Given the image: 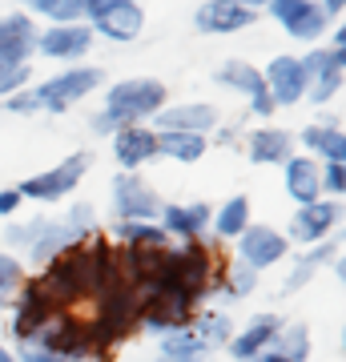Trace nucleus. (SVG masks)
Here are the masks:
<instances>
[{
  "label": "nucleus",
  "instance_id": "obj_1",
  "mask_svg": "<svg viewBox=\"0 0 346 362\" xmlns=\"http://www.w3.org/2000/svg\"><path fill=\"white\" fill-rule=\"evenodd\" d=\"M169 105V85L157 77H125L113 81L105 89V105L101 113H93L89 129L97 137H113L125 125H149L154 113H161Z\"/></svg>",
  "mask_w": 346,
  "mask_h": 362
},
{
  "label": "nucleus",
  "instance_id": "obj_2",
  "mask_svg": "<svg viewBox=\"0 0 346 362\" xmlns=\"http://www.w3.org/2000/svg\"><path fill=\"white\" fill-rule=\"evenodd\" d=\"M105 85V69L97 65H73L64 69V73H57V77H45L37 81V85H28V89H21L16 97H8V101H0V109L4 113H64V109H73V105H81L89 93H97Z\"/></svg>",
  "mask_w": 346,
  "mask_h": 362
},
{
  "label": "nucleus",
  "instance_id": "obj_3",
  "mask_svg": "<svg viewBox=\"0 0 346 362\" xmlns=\"http://www.w3.org/2000/svg\"><path fill=\"white\" fill-rule=\"evenodd\" d=\"M45 290L52 294L57 306L64 310H77L85 302H93V290H89V258H85V242L73 250H64L61 258H52L45 270L37 274Z\"/></svg>",
  "mask_w": 346,
  "mask_h": 362
},
{
  "label": "nucleus",
  "instance_id": "obj_4",
  "mask_svg": "<svg viewBox=\"0 0 346 362\" xmlns=\"http://www.w3.org/2000/svg\"><path fill=\"white\" fill-rule=\"evenodd\" d=\"M89 169H93V153H89V149H77V153L64 157L61 165L40 169V173L25 177L16 189H21V197H25V202L57 206V202H64V197H69V194L81 185V181H85V173H89Z\"/></svg>",
  "mask_w": 346,
  "mask_h": 362
},
{
  "label": "nucleus",
  "instance_id": "obj_5",
  "mask_svg": "<svg viewBox=\"0 0 346 362\" xmlns=\"http://www.w3.org/2000/svg\"><path fill=\"white\" fill-rule=\"evenodd\" d=\"M137 310H142V302H137V294H133V286L121 278V282H113L109 290H101V294L93 298L89 318L101 322V330L113 338L117 346H125L129 338L137 334Z\"/></svg>",
  "mask_w": 346,
  "mask_h": 362
},
{
  "label": "nucleus",
  "instance_id": "obj_6",
  "mask_svg": "<svg viewBox=\"0 0 346 362\" xmlns=\"http://www.w3.org/2000/svg\"><path fill=\"white\" fill-rule=\"evenodd\" d=\"M109 206H113L117 221H157L161 214V197L142 173H117L113 185H109Z\"/></svg>",
  "mask_w": 346,
  "mask_h": 362
},
{
  "label": "nucleus",
  "instance_id": "obj_7",
  "mask_svg": "<svg viewBox=\"0 0 346 362\" xmlns=\"http://www.w3.org/2000/svg\"><path fill=\"white\" fill-rule=\"evenodd\" d=\"M286 254H290L286 233L274 230V226H262V221H250V226L233 238V262L250 266L254 274H262V270H270V266L286 262Z\"/></svg>",
  "mask_w": 346,
  "mask_h": 362
},
{
  "label": "nucleus",
  "instance_id": "obj_8",
  "mask_svg": "<svg viewBox=\"0 0 346 362\" xmlns=\"http://www.w3.org/2000/svg\"><path fill=\"white\" fill-rule=\"evenodd\" d=\"M52 310H64V306L52 302V294L45 290V282H40L37 274L25 278V282L16 286V294H13V318H8V338H13V346L16 342H28L33 330H37Z\"/></svg>",
  "mask_w": 346,
  "mask_h": 362
},
{
  "label": "nucleus",
  "instance_id": "obj_9",
  "mask_svg": "<svg viewBox=\"0 0 346 362\" xmlns=\"http://www.w3.org/2000/svg\"><path fill=\"white\" fill-rule=\"evenodd\" d=\"M214 81H218L221 89L242 93L246 101H250V117H262V121H270V117L278 113V109H274V101H270L266 81H262V69L250 65V61H238V57L221 61V65L214 69Z\"/></svg>",
  "mask_w": 346,
  "mask_h": 362
},
{
  "label": "nucleus",
  "instance_id": "obj_10",
  "mask_svg": "<svg viewBox=\"0 0 346 362\" xmlns=\"http://www.w3.org/2000/svg\"><path fill=\"white\" fill-rule=\"evenodd\" d=\"M266 13L274 16V25L282 28L290 40H302V45H314L330 33V21L322 13L318 4L310 0H270Z\"/></svg>",
  "mask_w": 346,
  "mask_h": 362
},
{
  "label": "nucleus",
  "instance_id": "obj_11",
  "mask_svg": "<svg viewBox=\"0 0 346 362\" xmlns=\"http://www.w3.org/2000/svg\"><path fill=\"white\" fill-rule=\"evenodd\" d=\"M338 221H342V206L330 202V197H318L310 206H294L286 242H294V246H318V242H326L338 230Z\"/></svg>",
  "mask_w": 346,
  "mask_h": 362
},
{
  "label": "nucleus",
  "instance_id": "obj_12",
  "mask_svg": "<svg viewBox=\"0 0 346 362\" xmlns=\"http://www.w3.org/2000/svg\"><path fill=\"white\" fill-rule=\"evenodd\" d=\"M262 81H266L274 109H294L298 101H306V69H302V57H294V52H278L266 65Z\"/></svg>",
  "mask_w": 346,
  "mask_h": 362
},
{
  "label": "nucleus",
  "instance_id": "obj_13",
  "mask_svg": "<svg viewBox=\"0 0 346 362\" xmlns=\"http://www.w3.org/2000/svg\"><path fill=\"white\" fill-rule=\"evenodd\" d=\"M149 125L157 133H202V137H209L221 125V113H218V105H209V101H181V105H166L161 113H154Z\"/></svg>",
  "mask_w": 346,
  "mask_h": 362
},
{
  "label": "nucleus",
  "instance_id": "obj_14",
  "mask_svg": "<svg viewBox=\"0 0 346 362\" xmlns=\"http://www.w3.org/2000/svg\"><path fill=\"white\" fill-rule=\"evenodd\" d=\"M93 28L85 21L77 25H49V28H37V52L49 57V61H85L93 49Z\"/></svg>",
  "mask_w": 346,
  "mask_h": 362
},
{
  "label": "nucleus",
  "instance_id": "obj_15",
  "mask_svg": "<svg viewBox=\"0 0 346 362\" xmlns=\"http://www.w3.org/2000/svg\"><path fill=\"white\" fill-rule=\"evenodd\" d=\"M197 306L185 302L181 294H161L142 302L137 310V330H149V334H173V330H190Z\"/></svg>",
  "mask_w": 346,
  "mask_h": 362
},
{
  "label": "nucleus",
  "instance_id": "obj_16",
  "mask_svg": "<svg viewBox=\"0 0 346 362\" xmlns=\"http://www.w3.org/2000/svg\"><path fill=\"white\" fill-rule=\"evenodd\" d=\"M157 129L154 125H125L113 133V161L121 173H142V165L157 161Z\"/></svg>",
  "mask_w": 346,
  "mask_h": 362
},
{
  "label": "nucleus",
  "instance_id": "obj_17",
  "mask_svg": "<svg viewBox=\"0 0 346 362\" xmlns=\"http://www.w3.org/2000/svg\"><path fill=\"white\" fill-rule=\"evenodd\" d=\"M258 21V13L233 4V0H202L197 13H193V28L205 33V37H233Z\"/></svg>",
  "mask_w": 346,
  "mask_h": 362
},
{
  "label": "nucleus",
  "instance_id": "obj_18",
  "mask_svg": "<svg viewBox=\"0 0 346 362\" xmlns=\"http://www.w3.org/2000/svg\"><path fill=\"white\" fill-rule=\"evenodd\" d=\"M37 57V21L28 13L0 16V65H25Z\"/></svg>",
  "mask_w": 346,
  "mask_h": 362
},
{
  "label": "nucleus",
  "instance_id": "obj_19",
  "mask_svg": "<svg viewBox=\"0 0 346 362\" xmlns=\"http://www.w3.org/2000/svg\"><path fill=\"white\" fill-rule=\"evenodd\" d=\"M209 218H214V206H205V202H190V206L166 202L161 214H157V226L178 242H197V238L209 233Z\"/></svg>",
  "mask_w": 346,
  "mask_h": 362
},
{
  "label": "nucleus",
  "instance_id": "obj_20",
  "mask_svg": "<svg viewBox=\"0 0 346 362\" xmlns=\"http://www.w3.org/2000/svg\"><path fill=\"white\" fill-rule=\"evenodd\" d=\"M278 330H282V314H254V318L246 322V330H238V334H233L230 342H226V354H230L233 362H250V358H258L262 350L274 346Z\"/></svg>",
  "mask_w": 346,
  "mask_h": 362
},
{
  "label": "nucleus",
  "instance_id": "obj_21",
  "mask_svg": "<svg viewBox=\"0 0 346 362\" xmlns=\"http://www.w3.org/2000/svg\"><path fill=\"white\" fill-rule=\"evenodd\" d=\"M85 238H81L77 230H69L61 218H45V226H40V233H37V242L25 250V266H33V270H45L52 258H61L64 250H73V246H81Z\"/></svg>",
  "mask_w": 346,
  "mask_h": 362
},
{
  "label": "nucleus",
  "instance_id": "obj_22",
  "mask_svg": "<svg viewBox=\"0 0 346 362\" xmlns=\"http://www.w3.org/2000/svg\"><path fill=\"white\" fill-rule=\"evenodd\" d=\"M93 37H105L113 40V45H129V40H137L145 33V8L142 0H129V4H117L109 13H101L97 21H89Z\"/></svg>",
  "mask_w": 346,
  "mask_h": 362
},
{
  "label": "nucleus",
  "instance_id": "obj_23",
  "mask_svg": "<svg viewBox=\"0 0 346 362\" xmlns=\"http://www.w3.org/2000/svg\"><path fill=\"white\" fill-rule=\"evenodd\" d=\"M298 145H294V133L290 129H278V125H258V129L246 133V157L254 165H282L286 157H294Z\"/></svg>",
  "mask_w": 346,
  "mask_h": 362
},
{
  "label": "nucleus",
  "instance_id": "obj_24",
  "mask_svg": "<svg viewBox=\"0 0 346 362\" xmlns=\"http://www.w3.org/2000/svg\"><path fill=\"white\" fill-rule=\"evenodd\" d=\"M282 181L294 206H310L322 197V165L306 153H294L282 161Z\"/></svg>",
  "mask_w": 346,
  "mask_h": 362
},
{
  "label": "nucleus",
  "instance_id": "obj_25",
  "mask_svg": "<svg viewBox=\"0 0 346 362\" xmlns=\"http://www.w3.org/2000/svg\"><path fill=\"white\" fill-rule=\"evenodd\" d=\"M294 145H302L306 157H314L318 165H326V161H342L346 165V133L338 121H314V125H306L294 137Z\"/></svg>",
  "mask_w": 346,
  "mask_h": 362
},
{
  "label": "nucleus",
  "instance_id": "obj_26",
  "mask_svg": "<svg viewBox=\"0 0 346 362\" xmlns=\"http://www.w3.org/2000/svg\"><path fill=\"white\" fill-rule=\"evenodd\" d=\"M334 254H338V246H334L330 238H326V242H318V246L302 250V254H298V262H294V270L286 274V282H282V298H294L298 290H306L310 278H314V274H318L322 266L334 258Z\"/></svg>",
  "mask_w": 346,
  "mask_h": 362
},
{
  "label": "nucleus",
  "instance_id": "obj_27",
  "mask_svg": "<svg viewBox=\"0 0 346 362\" xmlns=\"http://www.w3.org/2000/svg\"><path fill=\"white\" fill-rule=\"evenodd\" d=\"M250 221H254V214H250V197L233 194L230 202H221V206L214 209V218H209V233H214V242H233Z\"/></svg>",
  "mask_w": 346,
  "mask_h": 362
},
{
  "label": "nucleus",
  "instance_id": "obj_28",
  "mask_svg": "<svg viewBox=\"0 0 346 362\" xmlns=\"http://www.w3.org/2000/svg\"><path fill=\"white\" fill-rule=\"evenodd\" d=\"M209 350L193 330H173V334H161V346H157L154 362H209Z\"/></svg>",
  "mask_w": 346,
  "mask_h": 362
},
{
  "label": "nucleus",
  "instance_id": "obj_29",
  "mask_svg": "<svg viewBox=\"0 0 346 362\" xmlns=\"http://www.w3.org/2000/svg\"><path fill=\"white\" fill-rule=\"evenodd\" d=\"M205 149H209V137H202V133H157V153L181 161V165L202 161Z\"/></svg>",
  "mask_w": 346,
  "mask_h": 362
},
{
  "label": "nucleus",
  "instance_id": "obj_30",
  "mask_svg": "<svg viewBox=\"0 0 346 362\" xmlns=\"http://www.w3.org/2000/svg\"><path fill=\"white\" fill-rule=\"evenodd\" d=\"M113 246H145V250H166L169 233L157 226V221H117L113 230Z\"/></svg>",
  "mask_w": 346,
  "mask_h": 362
},
{
  "label": "nucleus",
  "instance_id": "obj_31",
  "mask_svg": "<svg viewBox=\"0 0 346 362\" xmlns=\"http://www.w3.org/2000/svg\"><path fill=\"white\" fill-rule=\"evenodd\" d=\"M21 13H28L33 21H49V25H77V21H85L81 0H21Z\"/></svg>",
  "mask_w": 346,
  "mask_h": 362
},
{
  "label": "nucleus",
  "instance_id": "obj_32",
  "mask_svg": "<svg viewBox=\"0 0 346 362\" xmlns=\"http://www.w3.org/2000/svg\"><path fill=\"white\" fill-rule=\"evenodd\" d=\"M258 278L262 274H254L250 266H242V262H226L218 274V286H214V294L230 298V302H242V298H250L258 290Z\"/></svg>",
  "mask_w": 346,
  "mask_h": 362
},
{
  "label": "nucleus",
  "instance_id": "obj_33",
  "mask_svg": "<svg viewBox=\"0 0 346 362\" xmlns=\"http://www.w3.org/2000/svg\"><path fill=\"white\" fill-rule=\"evenodd\" d=\"M190 330L202 338L205 346H226V342L233 338V322L221 310H197L193 322H190Z\"/></svg>",
  "mask_w": 346,
  "mask_h": 362
},
{
  "label": "nucleus",
  "instance_id": "obj_34",
  "mask_svg": "<svg viewBox=\"0 0 346 362\" xmlns=\"http://www.w3.org/2000/svg\"><path fill=\"white\" fill-rule=\"evenodd\" d=\"M310 326L306 322H282V330H278V338H274V350L278 354H286L290 362H310Z\"/></svg>",
  "mask_w": 346,
  "mask_h": 362
},
{
  "label": "nucleus",
  "instance_id": "obj_35",
  "mask_svg": "<svg viewBox=\"0 0 346 362\" xmlns=\"http://www.w3.org/2000/svg\"><path fill=\"white\" fill-rule=\"evenodd\" d=\"M40 226H45V218H33V221H8L4 226V246H8V254H25L33 242H37Z\"/></svg>",
  "mask_w": 346,
  "mask_h": 362
},
{
  "label": "nucleus",
  "instance_id": "obj_36",
  "mask_svg": "<svg viewBox=\"0 0 346 362\" xmlns=\"http://www.w3.org/2000/svg\"><path fill=\"white\" fill-rule=\"evenodd\" d=\"M28 85H33V61H25V65H0V101L16 97Z\"/></svg>",
  "mask_w": 346,
  "mask_h": 362
},
{
  "label": "nucleus",
  "instance_id": "obj_37",
  "mask_svg": "<svg viewBox=\"0 0 346 362\" xmlns=\"http://www.w3.org/2000/svg\"><path fill=\"white\" fill-rule=\"evenodd\" d=\"M25 262L16 258V254H8V250H0V298L8 302V298L16 294V286L25 282Z\"/></svg>",
  "mask_w": 346,
  "mask_h": 362
},
{
  "label": "nucleus",
  "instance_id": "obj_38",
  "mask_svg": "<svg viewBox=\"0 0 346 362\" xmlns=\"http://www.w3.org/2000/svg\"><path fill=\"white\" fill-rule=\"evenodd\" d=\"M61 221L69 226V230H77L81 238H89V233L101 230V226H97V206H93V202H73Z\"/></svg>",
  "mask_w": 346,
  "mask_h": 362
},
{
  "label": "nucleus",
  "instance_id": "obj_39",
  "mask_svg": "<svg viewBox=\"0 0 346 362\" xmlns=\"http://www.w3.org/2000/svg\"><path fill=\"white\" fill-rule=\"evenodd\" d=\"M342 194H346V165L342 161H326L322 165V197L338 202Z\"/></svg>",
  "mask_w": 346,
  "mask_h": 362
},
{
  "label": "nucleus",
  "instance_id": "obj_40",
  "mask_svg": "<svg viewBox=\"0 0 346 362\" xmlns=\"http://www.w3.org/2000/svg\"><path fill=\"white\" fill-rule=\"evenodd\" d=\"M13 354H16V362H64L61 354H52V350H40V346H33V342H16Z\"/></svg>",
  "mask_w": 346,
  "mask_h": 362
},
{
  "label": "nucleus",
  "instance_id": "obj_41",
  "mask_svg": "<svg viewBox=\"0 0 346 362\" xmlns=\"http://www.w3.org/2000/svg\"><path fill=\"white\" fill-rule=\"evenodd\" d=\"M117 4H129V0H81V13H85V25H89V21H97L101 13H109V8H117Z\"/></svg>",
  "mask_w": 346,
  "mask_h": 362
},
{
  "label": "nucleus",
  "instance_id": "obj_42",
  "mask_svg": "<svg viewBox=\"0 0 346 362\" xmlns=\"http://www.w3.org/2000/svg\"><path fill=\"white\" fill-rule=\"evenodd\" d=\"M21 206H25V197H21V189H16V185L0 189V218H13Z\"/></svg>",
  "mask_w": 346,
  "mask_h": 362
},
{
  "label": "nucleus",
  "instance_id": "obj_43",
  "mask_svg": "<svg viewBox=\"0 0 346 362\" xmlns=\"http://www.w3.org/2000/svg\"><path fill=\"white\" fill-rule=\"evenodd\" d=\"M238 133H242V125H218L209 137H214L218 145H233V141H238Z\"/></svg>",
  "mask_w": 346,
  "mask_h": 362
},
{
  "label": "nucleus",
  "instance_id": "obj_44",
  "mask_svg": "<svg viewBox=\"0 0 346 362\" xmlns=\"http://www.w3.org/2000/svg\"><path fill=\"white\" fill-rule=\"evenodd\" d=\"M310 4H318L322 13H326V21H338L342 8H346V0H310Z\"/></svg>",
  "mask_w": 346,
  "mask_h": 362
},
{
  "label": "nucleus",
  "instance_id": "obj_45",
  "mask_svg": "<svg viewBox=\"0 0 346 362\" xmlns=\"http://www.w3.org/2000/svg\"><path fill=\"white\" fill-rule=\"evenodd\" d=\"M330 52H346V28H334L330 33Z\"/></svg>",
  "mask_w": 346,
  "mask_h": 362
},
{
  "label": "nucleus",
  "instance_id": "obj_46",
  "mask_svg": "<svg viewBox=\"0 0 346 362\" xmlns=\"http://www.w3.org/2000/svg\"><path fill=\"white\" fill-rule=\"evenodd\" d=\"M250 362H290V358H286V354H278V350L270 346V350H262V354H258V358H250Z\"/></svg>",
  "mask_w": 346,
  "mask_h": 362
},
{
  "label": "nucleus",
  "instance_id": "obj_47",
  "mask_svg": "<svg viewBox=\"0 0 346 362\" xmlns=\"http://www.w3.org/2000/svg\"><path fill=\"white\" fill-rule=\"evenodd\" d=\"M326 266H330V270H334V278H338V282H342V278H346V266H342V254H334V258H330V262H326Z\"/></svg>",
  "mask_w": 346,
  "mask_h": 362
},
{
  "label": "nucleus",
  "instance_id": "obj_48",
  "mask_svg": "<svg viewBox=\"0 0 346 362\" xmlns=\"http://www.w3.org/2000/svg\"><path fill=\"white\" fill-rule=\"evenodd\" d=\"M233 4H242V8H250V13H266L270 0H233Z\"/></svg>",
  "mask_w": 346,
  "mask_h": 362
},
{
  "label": "nucleus",
  "instance_id": "obj_49",
  "mask_svg": "<svg viewBox=\"0 0 346 362\" xmlns=\"http://www.w3.org/2000/svg\"><path fill=\"white\" fill-rule=\"evenodd\" d=\"M0 362H16V354L8 350V342H0Z\"/></svg>",
  "mask_w": 346,
  "mask_h": 362
},
{
  "label": "nucleus",
  "instance_id": "obj_50",
  "mask_svg": "<svg viewBox=\"0 0 346 362\" xmlns=\"http://www.w3.org/2000/svg\"><path fill=\"white\" fill-rule=\"evenodd\" d=\"M0 306H4V298H0Z\"/></svg>",
  "mask_w": 346,
  "mask_h": 362
}]
</instances>
